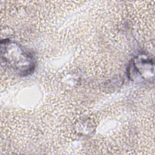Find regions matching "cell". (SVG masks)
I'll return each instance as SVG.
<instances>
[{
  "mask_svg": "<svg viewBox=\"0 0 155 155\" xmlns=\"http://www.w3.org/2000/svg\"><path fill=\"white\" fill-rule=\"evenodd\" d=\"M1 56L5 65L19 76H28L35 70L36 61L33 54L15 41L9 39L1 41Z\"/></svg>",
  "mask_w": 155,
  "mask_h": 155,
  "instance_id": "6da1fadb",
  "label": "cell"
},
{
  "mask_svg": "<svg viewBox=\"0 0 155 155\" xmlns=\"http://www.w3.org/2000/svg\"><path fill=\"white\" fill-rule=\"evenodd\" d=\"M127 73L132 81L151 82L154 78V62L146 54L139 53L130 63Z\"/></svg>",
  "mask_w": 155,
  "mask_h": 155,
  "instance_id": "7a4b0ae2",
  "label": "cell"
}]
</instances>
